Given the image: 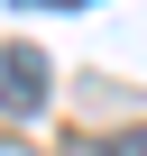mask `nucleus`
I'll list each match as a JSON object with an SVG mask.
<instances>
[{
    "mask_svg": "<svg viewBox=\"0 0 147 156\" xmlns=\"http://www.w3.org/2000/svg\"><path fill=\"white\" fill-rule=\"evenodd\" d=\"M0 110L9 119H37L46 110V55L37 46H0Z\"/></svg>",
    "mask_w": 147,
    "mask_h": 156,
    "instance_id": "obj_1",
    "label": "nucleus"
},
{
    "mask_svg": "<svg viewBox=\"0 0 147 156\" xmlns=\"http://www.w3.org/2000/svg\"><path fill=\"white\" fill-rule=\"evenodd\" d=\"M28 9H74V0H28Z\"/></svg>",
    "mask_w": 147,
    "mask_h": 156,
    "instance_id": "obj_2",
    "label": "nucleus"
}]
</instances>
